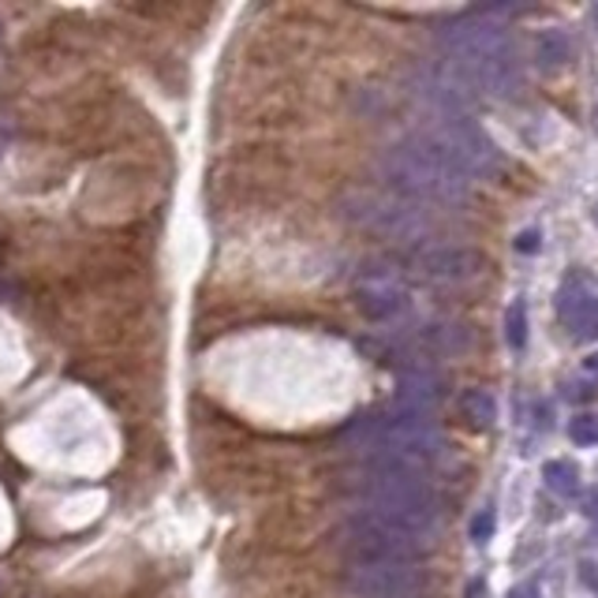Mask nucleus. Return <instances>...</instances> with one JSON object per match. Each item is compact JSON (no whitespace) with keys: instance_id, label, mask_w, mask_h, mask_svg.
Masks as SVG:
<instances>
[{"instance_id":"nucleus-1","label":"nucleus","mask_w":598,"mask_h":598,"mask_svg":"<svg viewBox=\"0 0 598 598\" xmlns=\"http://www.w3.org/2000/svg\"><path fill=\"white\" fill-rule=\"evenodd\" d=\"M363 460H378V464H397L419 475H434L449 460V438L430 423V419L397 416V411H370V416H356L345 427V434Z\"/></svg>"},{"instance_id":"nucleus-2","label":"nucleus","mask_w":598,"mask_h":598,"mask_svg":"<svg viewBox=\"0 0 598 598\" xmlns=\"http://www.w3.org/2000/svg\"><path fill=\"white\" fill-rule=\"evenodd\" d=\"M348 494L356 497L359 508L381 513L389 520L416 527V532L438 535L441 532V497L430 475L408 472L397 464H378L363 460V468L348 479Z\"/></svg>"},{"instance_id":"nucleus-3","label":"nucleus","mask_w":598,"mask_h":598,"mask_svg":"<svg viewBox=\"0 0 598 598\" xmlns=\"http://www.w3.org/2000/svg\"><path fill=\"white\" fill-rule=\"evenodd\" d=\"M378 176L386 188L408 202H441L457 206L472 195V180L460 176L453 165L441 161L430 146L419 139L397 143L378 154Z\"/></svg>"},{"instance_id":"nucleus-4","label":"nucleus","mask_w":598,"mask_h":598,"mask_svg":"<svg viewBox=\"0 0 598 598\" xmlns=\"http://www.w3.org/2000/svg\"><path fill=\"white\" fill-rule=\"evenodd\" d=\"M438 535L416 532V527L389 520L370 508H352L345 524L337 527V550L352 565H381V562H419L434 550Z\"/></svg>"},{"instance_id":"nucleus-5","label":"nucleus","mask_w":598,"mask_h":598,"mask_svg":"<svg viewBox=\"0 0 598 598\" xmlns=\"http://www.w3.org/2000/svg\"><path fill=\"white\" fill-rule=\"evenodd\" d=\"M416 139L430 146L441 161H449L460 176H468V180L497 176L505 165L502 150H497L475 124L460 120V116H434V120H427V127Z\"/></svg>"},{"instance_id":"nucleus-6","label":"nucleus","mask_w":598,"mask_h":598,"mask_svg":"<svg viewBox=\"0 0 598 598\" xmlns=\"http://www.w3.org/2000/svg\"><path fill=\"white\" fill-rule=\"evenodd\" d=\"M345 218L359 229L375 232V237L400 240V243H427L430 218L419 202L400 199L394 191H348L340 202Z\"/></svg>"},{"instance_id":"nucleus-7","label":"nucleus","mask_w":598,"mask_h":598,"mask_svg":"<svg viewBox=\"0 0 598 598\" xmlns=\"http://www.w3.org/2000/svg\"><path fill=\"white\" fill-rule=\"evenodd\" d=\"M430 587V573L419 562L352 565L345 573L348 598H419Z\"/></svg>"},{"instance_id":"nucleus-8","label":"nucleus","mask_w":598,"mask_h":598,"mask_svg":"<svg viewBox=\"0 0 598 598\" xmlns=\"http://www.w3.org/2000/svg\"><path fill=\"white\" fill-rule=\"evenodd\" d=\"M438 42L445 56H460V61H490V56H516L513 34L508 27L494 23L490 15H464L453 19L438 31Z\"/></svg>"},{"instance_id":"nucleus-9","label":"nucleus","mask_w":598,"mask_h":598,"mask_svg":"<svg viewBox=\"0 0 598 598\" xmlns=\"http://www.w3.org/2000/svg\"><path fill=\"white\" fill-rule=\"evenodd\" d=\"M483 266H486L483 251L468 248V243L427 240L411 251V270L430 284H468L483 273Z\"/></svg>"},{"instance_id":"nucleus-10","label":"nucleus","mask_w":598,"mask_h":598,"mask_svg":"<svg viewBox=\"0 0 598 598\" xmlns=\"http://www.w3.org/2000/svg\"><path fill=\"white\" fill-rule=\"evenodd\" d=\"M356 307L367 322H397L408 311V284L397 270L389 266H367L356 277Z\"/></svg>"},{"instance_id":"nucleus-11","label":"nucleus","mask_w":598,"mask_h":598,"mask_svg":"<svg viewBox=\"0 0 598 598\" xmlns=\"http://www.w3.org/2000/svg\"><path fill=\"white\" fill-rule=\"evenodd\" d=\"M441 397H445V381L434 367H427V363H408V367H400L397 375V397L389 411H397V416H411V419H430V411L441 405Z\"/></svg>"},{"instance_id":"nucleus-12","label":"nucleus","mask_w":598,"mask_h":598,"mask_svg":"<svg viewBox=\"0 0 598 598\" xmlns=\"http://www.w3.org/2000/svg\"><path fill=\"white\" fill-rule=\"evenodd\" d=\"M557 318L568 329L573 340H595L598 337V288L584 273L568 277L557 292Z\"/></svg>"},{"instance_id":"nucleus-13","label":"nucleus","mask_w":598,"mask_h":598,"mask_svg":"<svg viewBox=\"0 0 598 598\" xmlns=\"http://www.w3.org/2000/svg\"><path fill=\"white\" fill-rule=\"evenodd\" d=\"M416 345L427 352V356H457L472 345L464 326H427L423 333L416 337Z\"/></svg>"},{"instance_id":"nucleus-14","label":"nucleus","mask_w":598,"mask_h":598,"mask_svg":"<svg viewBox=\"0 0 598 598\" xmlns=\"http://www.w3.org/2000/svg\"><path fill=\"white\" fill-rule=\"evenodd\" d=\"M460 416H464L472 427L486 430V427H494L497 405H494V397H490L486 389H464V397H460Z\"/></svg>"},{"instance_id":"nucleus-15","label":"nucleus","mask_w":598,"mask_h":598,"mask_svg":"<svg viewBox=\"0 0 598 598\" xmlns=\"http://www.w3.org/2000/svg\"><path fill=\"white\" fill-rule=\"evenodd\" d=\"M573 56V42L565 31H543L535 38V61L538 67H562Z\"/></svg>"},{"instance_id":"nucleus-16","label":"nucleus","mask_w":598,"mask_h":598,"mask_svg":"<svg viewBox=\"0 0 598 598\" xmlns=\"http://www.w3.org/2000/svg\"><path fill=\"white\" fill-rule=\"evenodd\" d=\"M543 479H546V486L562 497H573L576 490H580V468H576L573 460H546Z\"/></svg>"},{"instance_id":"nucleus-17","label":"nucleus","mask_w":598,"mask_h":598,"mask_svg":"<svg viewBox=\"0 0 598 598\" xmlns=\"http://www.w3.org/2000/svg\"><path fill=\"white\" fill-rule=\"evenodd\" d=\"M505 340H508V348H524L527 345V307H524V300H516L513 307H508Z\"/></svg>"},{"instance_id":"nucleus-18","label":"nucleus","mask_w":598,"mask_h":598,"mask_svg":"<svg viewBox=\"0 0 598 598\" xmlns=\"http://www.w3.org/2000/svg\"><path fill=\"white\" fill-rule=\"evenodd\" d=\"M568 438L576 445H598V416H580L568 423Z\"/></svg>"},{"instance_id":"nucleus-19","label":"nucleus","mask_w":598,"mask_h":598,"mask_svg":"<svg viewBox=\"0 0 598 598\" xmlns=\"http://www.w3.org/2000/svg\"><path fill=\"white\" fill-rule=\"evenodd\" d=\"M490 535H494V513L483 508V513L472 520V538H475V543H486Z\"/></svg>"},{"instance_id":"nucleus-20","label":"nucleus","mask_w":598,"mask_h":598,"mask_svg":"<svg viewBox=\"0 0 598 598\" xmlns=\"http://www.w3.org/2000/svg\"><path fill=\"white\" fill-rule=\"evenodd\" d=\"M508 598H543V587H538L535 580H527V584H516L513 591H508Z\"/></svg>"},{"instance_id":"nucleus-21","label":"nucleus","mask_w":598,"mask_h":598,"mask_svg":"<svg viewBox=\"0 0 598 598\" xmlns=\"http://www.w3.org/2000/svg\"><path fill=\"white\" fill-rule=\"evenodd\" d=\"M580 580L587 584V587H591V591L598 595V565H591V562H584L580 565Z\"/></svg>"},{"instance_id":"nucleus-22","label":"nucleus","mask_w":598,"mask_h":598,"mask_svg":"<svg viewBox=\"0 0 598 598\" xmlns=\"http://www.w3.org/2000/svg\"><path fill=\"white\" fill-rule=\"evenodd\" d=\"M584 516L587 520H598V486L584 497Z\"/></svg>"},{"instance_id":"nucleus-23","label":"nucleus","mask_w":598,"mask_h":598,"mask_svg":"<svg viewBox=\"0 0 598 598\" xmlns=\"http://www.w3.org/2000/svg\"><path fill=\"white\" fill-rule=\"evenodd\" d=\"M516 248H520V251H535V248H538V232H524Z\"/></svg>"},{"instance_id":"nucleus-24","label":"nucleus","mask_w":598,"mask_h":598,"mask_svg":"<svg viewBox=\"0 0 598 598\" xmlns=\"http://www.w3.org/2000/svg\"><path fill=\"white\" fill-rule=\"evenodd\" d=\"M587 370H598V356H591V359H587Z\"/></svg>"},{"instance_id":"nucleus-25","label":"nucleus","mask_w":598,"mask_h":598,"mask_svg":"<svg viewBox=\"0 0 598 598\" xmlns=\"http://www.w3.org/2000/svg\"><path fill=\"white\" fill-rule=\"evenodd\" d=\"M595 15H598V12H595Z\"/></svg>"}]
</instances>
